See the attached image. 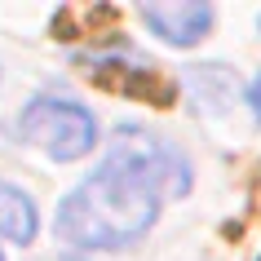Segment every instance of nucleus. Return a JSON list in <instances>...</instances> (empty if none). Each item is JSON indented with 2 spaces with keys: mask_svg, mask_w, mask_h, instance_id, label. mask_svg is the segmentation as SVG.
Masks as SVG:
<instances>
[{
  "mask_svg": "<svg viewBox=\"0 0 261 261\" xmlns=\"http://www.w3.org/2000/svg\"><path fill=\"white\" fill-rule=\"evenodd\" d=\"M191 186V168L151 128H115L107 160L58 204V234L75 248H124L146 234L160 204Z\"/></svg>",
  "mask_w": 261,
  "mask_h": 261,
  "instance_id": "nucleus-1",
  "label": "nucleus"
},
{
  "mask_svg": "<svg viewBox=\"0 0 261 261\" xmlns=\"http://www.w3.org/2000/svg\"><path fill=\"white\" fill-rule=\"evenodd\" d=\"M18 133L40 146L49 160L67 164V160H80V155L93 151L97 142V120L80 102L71 97H36L22 115H18Z\"/></svg>",
  "mask_w": 261,
  "mask_h": 261,
  "instance_id": "nucleus-2",
  "label": "nucleus"
},
{
  "mask_svg": "<svg viewBox=\"0 0 261 261\" xmlns=\"http://www.w3.org/2000/svg\"><path fill=\"white\" fill-rule=\"evenodd\" d=\"M142 22L160 36V40L177 44V49H186V44H199L208 36V27H213V9L208 5H195V0H168V5H142L138 9Z\"/></svg>",
  "mask_w": 261,
  "mask_h": 261,
  "instance_id": "nucleus-3",
  "label": "nucleus"
},
{
  "mask_svg": "<svg viewBox=\"0 0 261 261\" xmlns=\"http://www.w3.org/2000/svg\"><path fill=\"white\" fill-rule=\"evenodd\" d=\"M0 234L9 244H31L36 239V204L18 186L0 181Z\"/></svg>",
  "mask_w": 261,
  "mask_h": 261,
  "instance_id": "nucleus-4",
  "label": "nucleus"
},
{
  "mask_svg": "<svg viewBox=\"0 0 261 261\" xmlns=\"http://www.w3.org/2000/svg\"><path fill=\"white\" fill-rule=\"evenodd\" d=\"M248 102H252V115L261 120V75L252 80V89H248Z\"/></svg>",
  "mask_w": 261,
  "mask_h": 261,
  "instance_id": "nucleus-5",
  "label": "nucleus"
},
{
  "mask_svg": "<svg viewBox=\"0 0 261 261\" xmlns=\"http://www.w3.org/2000/svg\"><path fill=\"white\" fill-rule=\"evenodd\" d=\"M0 261H5V257H0Z\"/></svg>",
  "mask_w": 261,
  "mask_h": 261,
  "instance_id": "nucleus-6",
  "label": "nucleus"
}]
</instances>
